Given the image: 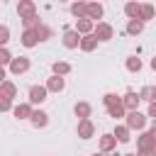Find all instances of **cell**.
I'll use <instances>...</instances> for the list:
<instances>
[{"mask_svg": "<svg viewBox=\"0 0 156 156\" xmlns=\"http://www.w3.org/2000/svg\"><path fill=\"white\" fill-rule=\"evenodd\" d=\"M46 95H49L46 85H32V88H29V105H32V107H34V105H41V102L46 100Z\"/></svg>", "mask_w": 156, "mask_h": 156, "instance_id": "5b68a950", "label": "cell"}, {"mask_svg": "<svg viewBox=\"0 0 156 156\" xmlns=\"http://www.w3.org/2000/svg\"><path fill=\"white\" fill-rule=\"evenodd\" d=\"M154 5H149V2H141V12H139V22H149V20H154Z\"/></svg>", "mask_w": 156, "mask_h": 156, "instance_id": "d4e9b609", "label": "cell"}, {"mask_svg": "<svg viewBox=\"0 0 156 156\" xmlns=\"http://www.w3.org/2000/svg\"><path fill=\"white\" fill-rule=\"evenodd\" d=\"M29 122H32V127L44 129V127L49 124V115H46L44 110H34V112H32V117H29Z\"/></svg>", "mask_w": 156, "mask_h": 156, "instance_id": "7c38bea8", "label": "cell"}, {"mask_svg": "<svg viewBox=\"0 0 156 156\" xmlns=\"http://www.w3.org/2000/svg\"><path fill=\"white\" fill-rule=\"evenodd\" d=\"M73 112H76V117H78V122H80V119H90L93 107H90V102H76Z\"/></svg>", "mask_w": 156, "mask_h": 156, "instance_id": "e0dca14e", "label": "cell"}, {"mask_svg": "<svg viewBox=\"0 0 156 156\" xmlns=\"http://www.w3.org/2000/svg\"><path fill=\"white\" fill-rule=\"evenodd\" d=\"M34 32H37V39H39V41H46V39H51V34H54V32H51V29H49L44 22H41V24H39Z\"/></svg>", "mask_w": 156, "mask_h": 156, "instance_id": "83f0119b", "label": "cell"}, {"mask_svg": "<svg viewBox=\"0 0 156 156\" xmlns=\"http://www.w3.org/2000/svg\"><path fill=\"white\" fill-rule=\"evenodd\" d=\"M146 119H149V117H146L144 112L134 110V112H127V122H124V124H127L132 132H134V129H136V132H144V127H146Z\"/></svg>", "mask_w": 156, "mask_h": 156, "instance_id": "6da1fadb", "label": "cell"}, {"mask_svg": "<svg viewBox=\"0 0 156 156\" xmlns=\"http://www.w3.org/2000/svg\"><path fill=\"white\" fill-rule=\"evenodd\" d=\"M139 102H141V98H139V93H134V90L124 93V98H122V105H124V110H127V112L139 110Z\"/></svg>", "mask_w": 156, "mask_h": 156, "instance_id": "52a82bcc", "label": "cell"}, {"mask_svg": "<svg viewBox=\"0 0 156 156\" xmlns=\"http://www.w3.org/2000/svg\"><path fill=\"white\" fill-rule=\"evenodd\" d=\"M20 44H22V46H27V49L37 46V44H39L37 32H34V29H24V32H22V37H20Z\"/></svg>", "mask_w": 156, "mask_h": 156, "instance_id": "4fadbf2b", "label": "cell"}, {"mask_svg": "<svg viewBox=\"0 0 156 156\" xmlns=\"http://www.w3.org/2000/svg\"><path fill=\"white\" fill-rule=\"evenodd\" d=\"M124 66H127L129 73H139V71H141V58H139V56H129V58L124 61Z\"/></svg>", "mask_w": 156, "mask_h": 156, "instance_id": "4316f807", "label": "cell"}, {"mask_svg": "<svg viewBox=\"0 0 156 156\" xmlns=\"http://www.w3.org/2000/svg\"><path fill=\"white\" fill-rule=\"evenodd\" d=\"M105 156H117V154H105Z\"/></svg>", "mask_w": 156, "mask_h": 156, "instance_id": "f35d334b", "label": "cell"}, {"mask_svg": "<svg viewBox=\"0 0 156 156\" xmlns=\"http://www.w3.org/2000/svg\"><path fill=\"white\" fill-rule=\"evenodd\" d=\"M7 68H10V73L22 76V73H27V71L32 68V61H29L27 56H17V58H12V63H10Z\"/></svg>", "mask_w": 156, "mask_h": 156, "instance_id": "3957f363", "label": "cell"}, {"mask_svg": "<svg viewBox=\"0 0 156 156\" xmlns=\"http://www.w3.org/2000/svg\"><path fill=\"white\" fill-rule=\"evenodd\" d=\"M112 134H115V139H117V141H119V144H127V141H129V139H132V129H129V127H127V124H117V127H115V132H112Z\"/></svg>", "mask_w": 156, "mask_h": 156, "instance_id": "5bb4252c", "label": "cell"}, {"mask_svg": "<svg viewBox=\"0 0 156 156\" xmlns=\"http://www.w3.org/2000/svg\"><path fill=\"white\" fill-rule=\"evenodd\" d=\"M151 68H154V71H156V56H154V58H151Z\"/></svg>", "mask_w": 156, "mask_h": 156, "instance_id": "d590c367", "label": "cell"}, {"mask_svg": "<svg viewBox=\"0 0 156 156\" xmlns=\"http://www.w3.org/2000/svg\"><path fill=\"white\" fill-rule=\"evenodd\" d=\"M93 29H95V22H90L88 17H85V20H76V32H78L80 37L93 34Z\"/></svg>", "mask_w": 156, "mask_h": 156, "instance_id": "9a60e30c", "label": "cell"}, {"mask_svg": "<svg viewBox=\"0 0 156 156\" xmlns=\"http://www.w3.org/2000/svg\"><path fill=\"white\" fill-rule=\"evenodd\" d=\"M71 15L76 20H85L88 17V2H73L71 5Z\"/></svg>", "mask_w": 156, "mask_h": 156, "instance_id": "ffe728a7", "label": "cell"}, {"mask_svg": "<svg viewBox=\"0 0 156 156\" xmlns=\"http://www.w3.org/2000/svg\"><path fill=\"white\" fill-rule=\"evenodd\" d=\"M98 44H100V41L95 39V34H85V37H80V51H88V54H90V51L98 49Z\"/></svg>", "mask_w": 156, "mask_h": 156, "instance_id": "2e32d148", "label": "cell"}, {"mask_svg": "<svg viewBox=\"0 0 156 156\" xmlns=\"http://www.w3.org/2000/svg\"><path fill=\"white\" fill-rule=\"evenodd\" d=\"M122 98H117L115 93H105L102 95V102H105V107H110V105H115V102H119Z\"/></svg>", "mask_w": 156, "mask_h": 156, "instance_id": "4dcf8cb0", "label": "cell"}, {"mask_svg": "<svg viewBox=\"0 0 156 156\" xmlns=\"http://www.w3.org/2000/svg\"><path fill=\"white\" fill-rule=\"evenodd\" d=\"M76 134H78L80 139H93V136H95V124H93V119H80L78 127H76Z\"/></svg>", "mask_w": 156, "mask_h": 156, "instance_id": "8992f818", "label": "cell"}, {"mask_svg": "<svg viewBox=\"0 0 156 156\" xmlns=\"http://www.w3.org/2000/svg\"><path fill=\"white\" fill-rule=\"evenodd\" d=\"M63 88H66V80L58 78V76H51V78L46 80V90H49V93H61Z\"/></svg>", "mask_w": 156, "mask_h": 156, "instance_id": "ac0fdd59", "label": "cell"}, {"mask_svg": "<svg viewBox=\"0 0 156 156\" xmlns=\"http://www.w3.org/2000/svg\"><path fill=\"white\" fill-rule=\"evenodd\" d=\"M0 95L7 98V100H15V98H17V85H15L12 80H5V83L0 85Z\"/></svg>", "mask_w": 156, "mask_h": 156, "instance_id": "d6986e66", "label": "cell"}, {"mask_svg": "<svg viewBox=\"0 0 156 156\" xmlns=\"http://www.w3.org/2000/svg\"><path fill=\"white\" fill-rule=\"evenodd\" d=\"M154 12H156V5H154Z\"/></svg>", "mask_w": 156, "mask_h": 156, "instance_id": "ab89813d", "label": "cell"}, {"mask_svg": "<svg viewBox=\"0 0 156 156\" xmlns=\"http://www.w3.org/2000/svg\"><path fill=\"white\" fill-rule=\"evenodd\" d=\"M146 117H154V119H156V102H149V112H146Z\"/></svg>", "mask_w": 156, "mask_h": 156, "instance_id": "d6a6232c", "label": "cell"}, {"mask_svg": "<svg viewBox=\"0 0 156 156\" xmlns=\"http://www.w3.org/2000/svg\"><path fill=\"white\" fill-rule=\"evenodd\" d=\"M15 105H12V100H7V98H2L0 95V112H10Z\"/></svg>", "mask_w": 156, "mask_h": 156, "instance_id": "1f68e13d", "label": "cell"}, {"mask_svg": "<svg viewBox=\"0 0 156 156\" xmlns=\"http://www.w3.org/2000/svg\"><path fill=\"white\" fill-rule=\"evenodd\" d=\"M102 15H105V7H102V2H88V20L90 22H100L102 20Z\"/></svg>", "mask_w": 156, "mask_h": 156, "instance_id": "30bf717a", "label": "cell"}, {"mask_svg": "<svg viewBox=\"0 0 156 156\" xmlns=\"http://www.w3.org/2000/svg\"><path fill=\"white\" fill-rule=\"evenodd\" d=\"M61 41H63V46H66V49H78V46H80V34H78L76 29H66Z\"/></svg>", "mask_w": 156, "mask_h": 156, "instance_id": "ba28073f", "label": "cell"}, {"mask_svg": "<svg viewBox=\"0 0 156 156\" xmlns=\"http://www.w3.org/2000/svg\"><path fill=\"white\" fill-rule=\"evenodd\" d=\"M98 144H100V151H102V154H112V151L117 149V139H115V134H102V136L98 139Z\"/></svg>", "mask_w": 156, "mask_h": 156, "instance_id": "9c48e42d", "label": "cell"}, {"mask_svg": "<svg viewBox=\"0 0 156 156\" xmlns=\"http://www.w3.org/2000/svg\"><path fill=\"white\" fill-rule=\"evenodd\" d=\"M93 156H105V154H102V151H95V154H93Z\"/></svg>", "mask_w": 156, "mask_h": 156, "instance_id": "8d00e7d4", "label": "cell"}, {"mask_svg": "<svg viewBox=\"0 0 156 156\" xmlns=\"http://www.w3.org/2000/svg\"><path fill=\"white\" fill-rule=\"evenodd\" d=\"M5 80H7V71H5V68H2V66H0V85H2V83H5Z\"/></svg>", "mask_w": 156, "mask_h": 156, "instance_id": "836d02e7", "label": "cell"}, {"mask_svg": "<svg viewBox=\"0 0 156 156\" xmlns=\"http://www.w3.org/2000/svg\"><path fill=\"white\" fill-rule=\"evenodd\" d=\"M141 32H144V22H139V20H129V22H127V34L139 37Z\"/></svg>", "mask_w": 156, "mask_h": 156, "instance_id": "484cf974", "label": "cell"}, {"mask_svg": "<svg viewBox=\"0 0 156 156\" xmlns=\"http://www.w3.org/2000/svg\"><path fill=\"white\" fill-rule=\"evenodd\" d=\"M122 156H136V154H122Z\"/></svg>", "mask_w": 156, "mask_h": 156, "instance_id": "74e56055", "label": "cell"}, {"mask_svg": "<svg viewBox=\"0 0 156 156\" xmlns=\"http://www.w3.org/2000/svg\"><path fill=\"white\" fill-rule=\"evenodd\" d=\"M93 34H95V39H98V41H110V39L115 37V27H112V24H107V22H98V24H95V29H93Z\"/></svg>", "mask_w": 156, "mask_h": 156, "instance_id": "7a4b0ae2", "label": "cell"}, {"mask_svg": "<svg viewBox=\"0 0 156 156\" xmlns=\"http://www.w3.org/2000/svg\"><path fill=\"white\" fill-rule=\"evenodd\" d=\"M139 12H141V2H127L124 5V15L129 20H139Z\"/></svg>", "mask_w": 156, "mask_h": 156, "instance_id": "603a6c76", "label": "cell"}, {"mask_svg": "<svg viewBox=\"0 0 156 156\" xmlns=\"http://www.w3.org/2000/svg\"><path fill=\"white\" fill-rule=\"evenodd\" d=\"M10 41V27L7 24H0V46H5Z\"/></svg>", "mask_w": 156, "mask_h": 156, "instance_id": "f546056e", "label": "cell"}, {"mask_svg": "<svg viewBox=\"0 0 156 156\" xmlns=\"http://www.w3.org/2000/svg\"><path fill=\"white\" fill-rule=\"evenodd\" d=\"M17 15H20V20L37 17V5H34L32 0H20V2H17Z\"/></svg>", "mask_w": 156, "mask_h": 156, "instance_id": "277c9868", "label": "cell"}, {"mask_svg": "<svg viewBox=\"0 0 156 156\" xmlns=\"http://www.w3.org/2000/svg\"><path fill=\"white\" fill-rule=\"evenodd\" d=\"M149 134H151V136H154V141H156V122H154V127L149 129Z\"/></svg>", "mask_w": 156, "mask_h": 156, "instance_id": "e575fe53", "label": "cell"}, {"mask_svg": "<svg viewBox=\"0 0 156 156\" xmlns=\"http://www.w3.org/2000/svg\"><path fill=\"white\" fill-rule=\"evenodd\" d=\"M105 110H107V115H110V117H115V119H119V117H127V110H124L122 100H119V102H115V105H110V107H105Z\"/></svg>", "mask_w": 156, "mask_h": 156, "instance_id": "7402d4cb", "label": "cell"}, {"mask_svg": "<svg viewBox=\"0 0 156 156\" xmlns=\"http://www.w3.org/2000/svg\"><path fill=\"white\" fill-rule=\"evenodd\" d=\"M12 58H15V56L7 51V46H0V66H2V68H5V66H10V63H12Z\"/></svg>", "mask_w": 156, "mask_h": 156, "instance_id": "f1b7e54d", "label": "cell"}, {"mask_svg": "<svg viewBox=\"0 0 156 156\" xmlns=\"http://www.w3.org/2000/svg\"><path fill=\"white\" fill-rule=\"evenodd\" d=\"M32 112H34V107H32L29 102H17V105L12 107V115H15L17 119H29Z\"/></svg>", "mask_w": 156, "mask_h": 156, "instance_id": "8fae6325", "label": "cell"}, {"mask_svg": "<svg viewBox=\"0 0 156 156\" xmlns=\"http://www.w3.org/2000/svg\"><path fill=\"white\" fill-rule=\"evenodd\" d=\"M139 98L146 100V102H156V85H144L139 90Z\"/></svg>", "mask_w": 156, "mask_h": 156, "instance_id": "cb8c5ba5", "label": "cell"}, {"mask_svg": "<svg viewBox=\"0 0 156 156\" xmlns=\"http://www.w3.org/2000/svg\"><path fill=\"white\" fill-rule=\"evenodd\" d=\"M51 71H54V76L63 78V76L71 73V63H66V61H54V63H51Z\"/></svg>", "mask_w": 156, "mask_h": 156, "instance_id": "44dd1931", "label": "cell"}]
</instances>
